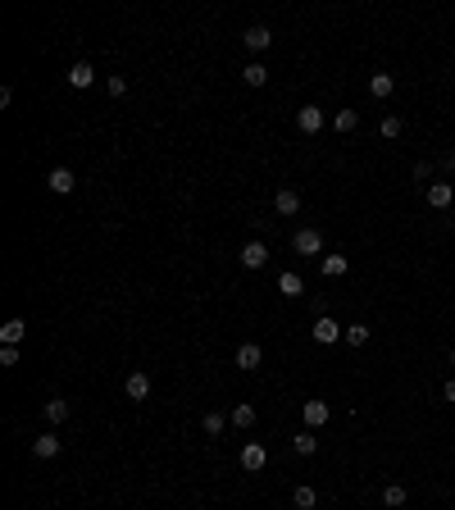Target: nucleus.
<instances>
[{
    "instance_id": "obj_1",
    "label": "nucleus",
    "mask_w": 455,
    "mask_h": 510,
    "mask_svg": "<svg viewBox=\"0 0 455 510\" xmlns=\"http://www.w3.org/2000/svg\"><path fill=\"white\" fill-rule=\"evenodd\" d=\"M292 246H296V255L319 260V251H323V233H319V228H301V233L292 237Z\"/></svg>"
},
{
    "instance_id": "obj_2",
    "label": "nucleus",
    "mask_w": 455,
    "mask_h": 510,
    "mask_svg": "<svg viewBox=\"0 0 455 510\" xmlns=\"http://www.w3.org/2000/svg\"><path fill=\"white\" fill-rule=\"evenodd\" d=\"M323 110H319V105H301V110H296V128L305 132V137H314V132H323Z\"/></svg>"
},
{
    "instance_id": "obj_3",
    "label": "nucleus",
    "mask_w": 455,
    "mask_h": 510,
    "mask_svg": "<svg viewBox=\"0 0 455 510\" xmlns=\"http://www.w3.org/2000/svg\"><path fill=\"white\" fill-rule=\"evenodd\" d=\"M301 419H305V428L319 433L328 419H333V406H328V401H305V406H301Z\"/></svg>"
},
{
    "instance_id": "obj_4",
    "label": "nucleus",
    "mask_w": 455,
    "mask_h": 510,
    "mask_svg": "<svg viewBox=\"0 0 455 510\" xmlns=\"http://www.w3.org/2000/svg\"><path fill=\"white\" fill-rule=\"evenodd\" d=\"M342 324H337V319H328V314H323V319H314V329H309V338H314L319 346H333L337 338H342Z\"/></svg>"
},
{
    "instance_id": "obj_5",
    "label": "nucleus",
    "mask_w": 455,
    "mask_h": 510,
    "mask_svg": "<svg viewBox=\"0 0 455 510\" xmlns=\"http://www.w3.org/2000/svg\"><path fill=\"white\" fill-rule=\"evenodd\" d=\"M264 465H269V451L259 447V442H246V447H241V469L255 474V469H264Z\"/></svg>"
},
{
    "instance_id": "obj_6",
    "label": "nucleus",
    "mask_w": 455,
    "mask_h": 510,
    "mask_svg": "<svg viewBox=\"0 0 455 510\" xmlns=\"http://www.w3.org/2000/svg\"><path fill=\"white\" fill-rule=\"evenodd\" d=\"M46 187H51L55 196H69V191L77 187V178H73L69 169H51V173H46Z\"/></svg>"
},
{
    "instance_id": "obj_7",
    "label": "nucleus",
    "mask_w": 455,
    "mask_h": 510,
    "mask_svg": "<svg viewBox=\"0 0 455 510\" xmlns=\"http://www.w3.org/2000/svg\"><path fill=\"white\" fill-rule=\"evenodd\" d=\"M123 392H128V401H146L150 397V374H128V383H123Z\"/></svg>"
},
{
    "instance_id": "obj_8",
    "label": "nucleus",
    "mask_w": 455,
    "mask_h": 510,
    "mask_svg": "<svg viewBox=\"0 0 455 510\" xmlns=\"http://www.w3.org/2000/svg\"><path fill=\"white\" fill-rule=\"evenodd\" d=\"M241 264H246V269H264L269 264V246L264 242H246V246H241Z\"/></svg>"
},
{
    "instance_id": "obj_9",
    "label": "nucleus",
    "mask_w": 455,
    "mask_h": 510,
    "mask_svg": "<svg viewBox=\"0 0 455 510\" xmlns=\"http://www.w3.org/2000/svg\"><path fill=\"white\" fill-rule=\"evenodd\" d=\"M60 447H64L60 433H41V438L32 442V456H37V460H51V456H60Z\"/></svg>"
},
{
    "instance_id": "obj_10",
    "label": "nucleus",
    "mask_w": 455,
    "mask_h": 510,
    "mask_svg": "<svg viewBox=\"0 0 455 510\" xmlns=\"http://www.w3.org/2000/svg\"><path fill=\"white\" fill-rule=\"evenodd\" d=\"M241 42H246V51H269L274 32H269L264 23H255V27H246V32H241Z\"/></svg>"
},
{
    "instance_id": "obj_11",
    "label": "nucleus",
    "mask_w": 455,
    "mask_h": 510,
    "mask_svg": "<svg viewBox=\"0 0 455 510\" xmlns=\"http://www.w3.org/2000/svg\"><path fill=\"white\" fill-rule=\"evenodd\" d=\"M451 200H455V187H451V182H428V205L432 210H447Z\"/></svg>"
},
{
    "instance_id": "obj_12",
    "label": "nucleus",
    "mask_w": 455,
    "mask_h": 510,
    "mask_svg": "<svg viewBox=\"0 0 455 510\" xmlns=\"http://www.w3.org/2000/svg\"><path fill=\"white\" fill-rule=\"evenodd\" d=\"M259 360H264L259 342H241L237 346V364H241V369H259Z\"/></svg>"
},
{
    "instance_id": "obj_13",
    "label": "nucleus",
    "mask_w": 455,
    "mask_h": 510,
    "mask_svg": "<svg viewBox=\"0 0 455 510\" xmlns=\"http://www.w3.org/2000/svg\"><path fill=\"white\" fill-rule=\"evenodd\" d=\"M274 210H278V215H296V210H301V191L283 187V191L274 196Z\"/></svg>"
},
{
    "instance_id": "obj_14",
    "label": "nucleus",
    "mask_w": 455,
    "mask_h": 510,
    "mask_svg": "<svg viewBox=\"0 0 455 510\" xmlns=\"http://www.w3.org/2000/svg\"><path fill=\"white\" fill-rule=\"evenodd\" d=\"M292 447H296V456H314V451H319V433L314 428H301L292 438Z\"/></svg>"
},
{
    "instance_id": "obj_15",
    "label": "nucleus",
    "mask_w": 455,
    "mask_h": 510,
    "mask_svg": "<svg viewBox=\"0 0 455 510\" xmlns=\"http://www.w3.org/2000/svg\"><path fill=\"white\" fill-rule=\"evenodd\" d=\"M23 338H27V324H23V319H5V329H0V342H5V346H18Z\"/></svg>"
},
{
    "instance_id": "obj_16",
    "label": "nucleus",
    "mask_w": 455,
    "mask_h": 510,
    "mask_svg": "<svg viewBox=\"0 0 455 510\" xmlns=\"http://www.w3.org/2000/svg\"><path fill=\"white\" fill-rule=\"evenodd\" d=\"M278 292H283V296H305L301 274H292V269H287V274H278Z\"/></svg>"
},
{
    "instance_id": "obj_17",
    "label": "nucleus",
    "mask_w": 455,
    "mask_h": 510,
    "mask_svg": "<svg viewBox=\"0 0 455 510\" xmlns=\"http://www.w3.org/2000/svg\"><path fill=\"white\" fill-rule=\"evenodd\" d=\"M69 82H73V87H91V82H96V69H91L86 60H77L73 69H69Z\"/></svg>"
},
{
    "instance_id": "obj_18",
    "label": "nucleus",
    "mask_w": 455,
    "mask_h": 510,
    "mask_svg": "<svg viewBox=\"0 0 455 510\" xmlns=\"http://www.w3.org/2000/svg\"><path fill=\"white\" fill-rule=\"evenodd\" d=\"M333 128L337 132H355V128H360V110H337L333 114Z\"/></svg>"
},
{
    "instance_id": "obj_19",
    "label": "nucleus",
    "mask_w": 455,
    "mask_h": 510,
    "mask_svg": "<svg viewBox=\"0 0 455 510\" xmlns=\"http://www.w3.org/2000/svg\"><path fill=\"white\" fill-rule=\"evenodd\" d=\"M319 269H323L328 278H342L346 269H351V260H346V255H323V260H319Z\"/></svg>"
},
{
    "instance_id": "obj_20",
    "label": "nucleus",
    "mask_w": 455,
    "mask_h": 510,
    "mask_svg": "<svg viewBox=\"0 0 455 510\" xmlns=\"http://www.w3.org/2000/svg\"><path fill=\"white\" fill-rule=\"evenodd\" d=\"M405 497H410V492H405L401 483H387V487H383V506H387V510H401Z\"/></svg>"
},
{
    "instance_id": "obj_21",
    "label": "nucleus",
    "mask_w": 455,
    "mask_h": 510,
    "mask_svg": "<svg viewBox=\"0 0 455 510\" xmlns=\"http://www.w3.org/2000/svg\"><path fill=\"white\" fill-rule=\"evenodd\" d=\"M46 419H51V424H64V419H69V401L51 397V401H46Z\"/></svg>"
},
{
    "instance_id": "obj_22",
    "label": "nucleus",
    "mask_w": 455,
    "mask_h": 510,
    "mask_svg": "<svg viewBox=\"0 0 455 510\" xmlns=\"http://www.w3.org/2000/svg\"><path fill=\"white\" fill-rule=\"evenodd\" d=\"M392 87H396L392 73H373V78H369V91L378 96V101H387V96H392Z\"/></svg>"
},
{
    "instance_id": "obj_23",
    "label": "nucleus",
    "mask_w": 455,
    "mask_h": 510,
    "mask_svg": "<svg viewBox=\"0 0 455 510\" xmlns=\"http://www.w3.org/2000/svg\"><path fill=\"white\" fill-rule=\"evenodd\" d=\"M241 82H246V87H264L269 82V69H264V64H246V69H241Z\"/></svg>"
},
{
    "instance_id": "obj_24",
    "label": "nucleus",
    "mask_w": 455,
    "mask_h": 510,
    "mask_svg": "<svg viewBox=\"0 0 455 510\" xmlns=\"http://www.w3.org/2000/svg\"><path fill=\"white\" fill-rule=\"evenodd\" d=\"M292 502L301 506V510H314V506H319V492H314V487H309V483H301V487H296V492H292Z\"/></svg>"
},
{
    "instance_id": "obj_25",
    "label": "nucleus",
    "mask_w": 455,
    "mask_h": 510,
    "mask_svg": "<svg viewBox=\"0 0 455 510\" xmlns=\"http://www.w3.org/2000/svg\"><path fill=\"white\" fill-rule=\"evenodd\" d=\"M342 342L346 346H364V342H369V324H351V329L342 333Z\"/></svg>"
},
{
    "instance_id": "obj_26",
    "label": "nucleus",
    "mask_w": 455,
    "mask_h": 510,
    "mask_svg": "<svg viewBox=\"0 0 455 510\" xmlns=\"http://www.w3.org/2000/svg\"><path fill=\"white\" fill-rule=\"evenodd\" d=\"M228 419H232V424H237V428H250V424H255V406H246V401H241V406L232 410Z\"/></svg>"
},
{
    "instance_id": "obj_27",
    "label": "nucleus",
    "mask_w": 455,
    "mask_h": 510,
    "mask_svg": "<svg viewBox=\"0 0 455 510\" xmlns=\"http://www.w3.org/2000/svg\"><path fill=\"white\" fill-rule=\"evenodd\" d=\"M224 428H228V415H224V410H210V415H205V433H210V438H219Z\"/></svg>"
},
{
    "instance_id": "obj_28",
    "label": "nucleus",
    "mask_w": 455,
    "mask_h": 510,
    "mask_svg": "<svg viewBox=\"0 0 455 510\" xmlns=\"http://www.w3.org/2000/svg\"><path fill=\"white\" fill-rule=\"evenodd\" d=\"M401 128H405V123H401V119H396V114H387V119L378 123V132H383V137H387V141H396V137H401Z\"/></svg>"
},
{
    "instance_id": "obj_29",
    "label": "nucleus",
    "mask_w": 455,
    "mask_h": 510,
    "mask_svg": "<svg viewBox=\"0 0 455 510\" xmlns=\"http://www.w3.org/2000/svg\"><path fill=\"white\" fill-rule=\"evenodd\" d=\"M0 364H5V369H14V364H18V346H0Z\"/></svg>"
},
{
    "instance_id": "obj_30",
    "label": "nucleus",
    "mask_w": 455,
    "mask_h": 510,
    "mask_svg": "<svg viewBox=\"0 0 455 510\" xmlns=\"http://www.w3.org/2000/svg\"><path fill=\"white\" fill-rule=\"evenodd\" d=\"M128 91V78H110V96H123Z\"/></svg>"
},
{
    "instance_id": "obj_31",
    "label": "nucleus",
    "mask_w": 455,
    "mask_h": 510,
    "mask_svg": "<svg viewBox=\"0 0 455 510\" xmlns=\"http://www.w3.org/2000/svg\"><path fill=\"white\" fill-rule=\"evenodd\" d=\"M442 397H447V401H455V378L447 383V388H442Z\"/></svg>"
},
{
    "instance_id": "obj_32",
    "label": "nucleus",
    "mask_w": 455,
    "mask_h": 510,
    "mask_svg": "<svg viewBox=\"0 0 455 510\" xmlns=\"http://www.w3.org/2000/svg\"><path fill=\"white\" fill-rule=\"evenodd\" d=\"M447 169H451V173H455V151H451V155H447Z\"/></svg>"
},
{
    "instance_id": "obj_33",
    "label": "nucleus",
    "mask_w": 455,
    "mask_h": 510,
    "mask_svg": "<svg viewBox=\"0 0 455 510\" xmlns=\"http://www.w3.org/2000/svg\"><path fill=\"white\" fill-rule=\"evenodd\" d=\"M451 369H455V351H451Z\"/></svg>"
}]
</instances>
